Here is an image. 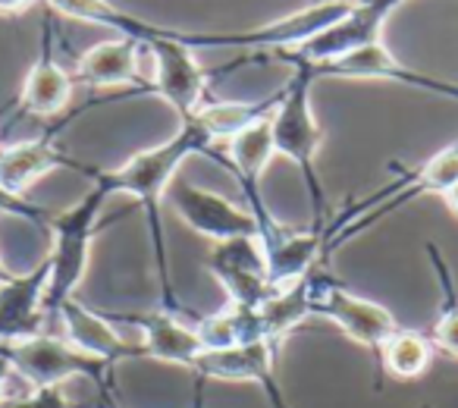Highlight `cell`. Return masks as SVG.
Wrapping results in <instances>:
<instances>
[{"instance_id":"obj_1","label":"cell","mask_w":458,"mask_h":408,"mask_svg":"<svg viewBox=\"0 0 458 408\" xmlns=\"http://www.w3.org/2000/svg\"><path fill=\"white\" fill-rule=\"evenodd\" d=\"M216 141L198 126L195 120H182L176 135H170L166 141L154 148H145L135 157H129L126 164H120L116 170H98L89 166L85 176L91 183L104 185L110 195L116 191H126L135 201L145 208L148 217V233H151L154 242V261H157V276H160V299H164L166 314H182V305L173 295V283H170V258H166V236H164V224H160V204L166 198V189L173 185V179L179 176V166L191 157V154H208L216 164L226 166V154L216 151Z\"/></svg>"},{"instance_id":"obj_2","label":"cell","mask_w":458,"mask_h":408,"mask_svg":"<svg viewBox=\"0 0 458 408\" xmlns=\"http://www.w3.org/2000/svg\"><path fill=\"white\" fill-rule=\"evenodd\" d=\"M318 82L308 64H293V79L280 89V104L270 110V129H274V148L280 157H289L301 170L311 195L314 226H327V191L318 176V154L324 145V129L314 120L311 110V85Z\"/></svg>"},{"instance_id":"obj_3","label":"cell","mask_w":458,"mask_h":408,"mask_svg":"<svg viewBox=\"0 0 458 408\" xmlns=\"http://www.w3.org/2000/svg\"><path fill=\"white\" fill-rule=\"evenodd\" d=\"M107 198L110 191L104 185L91 183V189L72 208L54 214L51 230H47V236H51V249H47L51 280H47L45 295L47 320L60 318V308L70 299H76L79 283L85 280V270H89L91 242H95L98 230H101V214Z\"/></svg>"},{"instance_id":"obj_4","label":"cell","mask_w":458,"mask_h":408,"mask_svg":"<svg viewBox=\"0 0 458 408\" xmlns=\"http://www.w3.org/2000/svg\"><path fill=\"white\" fill-rule=\"evenodd\" d=\"M0 355L13 364L16 380H22L26 389L64 387L70 377H89L101 393L114 389V377H110L114 364L85 355L54 333H41V336L22 339V343H0Z\"/></svg>"},{"instance_id":"obj_5","label":"cell","mask_w":458,"mask_h":408,"mask_svg":"<svg viewBox=\"0 0 458 408\" xmlns=\"http://www.w3.org/2000/svg\"><path fill=\"white\" fill-rule=\"evenodd\" d=\"M145 54L151 60L148 91L160 95L179 120H191L208 101V70L195 60V51L182 41V29H164L157 38L145 41Z\"/></svg>"},{"instance_id":"obj_6","label":"cell","mask_w":458,"mask_h":408,"mask_svg":"<svg viewBox=\"0 0 458 408\" xmlns=\"http://www.w3.org/2000/svg\"><path fill=\"white\" fill-rule=\"evenodd\" d=\"M311 311L314 318H327L339 327L349 339H355L358 345L377 352L386 345L389 336L402 330L399 320L393 318V311H386L377 302L364 299V295L352 293L349 286H343L339 280H333L324 270L311 274Z\"/></svg>"},{"instance_id":"obj_7","label":"cell","mask_w":458,"mask_h":408,"mask_svg":"<svg viewBox=\"0 0 458 408\" xmlns=\"http://www.w3.org/2000/svg\"><path fill=\"white\" fill-rule=\"evenodd\" d=\"M204 268L226 293V305L258 308L276 295L280 289L270 283L267 249L261 236L229 239V242H214L204 258Z\"/></svg>"},{"instance_id":"obj_8","label":"cell","mask_w":458,"mask_h":408,"mask_svg":"<svg viewBox=\"0 0 458 408\" xmlns=\"http://www.w3.org/2000/svg\"><path fill=\"white\" fill-rule=\"evenodd\" d=\"M173 211L179 214L189 230H195L198 236L210 239V242H229V239H249L261 236V224L251 214V208H239L229 198L216 195L201 185H191L185 179H173V185L166 189Z\"/></svg>"},{"instance_id":"obj_9","label":"cell","mask_w":458,"mask_h":408,"mask_svg":"<svg viewBox=\"0 0 458 408\" xmlns=\"http://www.w3.org/2000/svg\"><path fill=\"white\" fill-rule=\"evenodd\" d=\"M314 72V79H386V82H399L408 89L433 91V95H443L458 101V82H445V79L427 76V72L408 70L405 64L393 57L383 38L361 45L355 51L343 54V57H333L327 64H308Z\"/></svg>"},{"instance_id":"obj_10","label":"cell","mask_w":458,"mask_h":408,"mask_svg":"<svg viewBox=\"0 0 458 408\" xmlns=\"http://www.w3.org/2000/svg\"><path fill=\"white\" fill-rule=\"evenodd\" d=\"M276 349L280 343H270V339L229 345V349H204L191 374L208 377V380L258 383L274 408H293L276 383Z\"/></svg>"},{"instance_id":"obj_11","label":"cell","mask_w":458,"mask_h":408,"mask_svg":"<svg viewBox=\"0 0 458 408\" xmlns=\"http://www.w3.org/2000/svg\"><path fill=\"white\" fill-rule=\"evenodd\" d=\"M47 280H51V261L45 255L29 274H16L0 286V343H22L47 333Z\"/></svg>"},{"instance_id":"obj_12","label":"cell","mask_w":458,"mask_h":408,"mask_svg":"<svg viewBox=\"0 0 458 408\" xmlns=\"http://www.w3.org/2000/svg\"><path fill=\"white\" fill-rule=\"evenodd\" d=\"M72 91H76V79H72L70 70H64L54 60L51 20H45V29H41V54L20 89V114L41 116V120L60 116L70 107Z\"/></svg>"},{"instance_id":"obj_13","label":"cell","mask_w":458,"mask_h":408,"mask_svg":"<svg viewBox=\"0 0 458 408\" xmlns=\"http://www.w3.org/2000/svg\"><path fill=\"white\" fill-rule=\"evenodd\" d=\"M141 54L145 45L132 38H114L89 47L76 60L72 79L89 89H135L148 91V82L141 79Z\"/></svg>"},{"instance_id":"obj_14","label":"cell","mask_w":458,"mask_h":408,"mask_svg":"<svg viewBox=\"0 0 458 408\" xmlns=\"http://www.w3.org/2000/svg\"><path fill=\"white\" fill-rule=\"evenodd\" d=\"M60 324H64V339L72 343L79 352L91 358H101L107 364L126 361V358H145L141 343L132 345L129 339H123L120 333L110 327L107 314L91 311L89 305H82L79 299H70L60 308Z\"/></svg>"},{"instance_id":"obj_15","label":"cell","mask_w":458,"mask_h":408,"mask_svg":"<svg viewBox=\"0 0 458 408\" xmlns=\"http://www.w3.org/2000/svg\"><path fill=\"white\" fill-rule=\"evenodd\" d=\"M120 318L141 330V336H145L141 339L145 358H157V361H170L185 370H195L198 358L204 352V343L198 339L195 327H189L176 314H166V311L120 314Z\"/></svg>"},{"instance_id":"obj_16","label":"cell","mask_w":458,"mask_h":408,"mask_svg":"<svg viewBox=\"0 0 458 408\" xmlns=\"http://www.w3.org/2000/svg\"><path fill=\"white\" fill-rule=\"evenodd\" d=\"M51 170L85 173L89 166L72 160L70 154H64L51 139H35V141H20V145L0 148V185L7 191H13V195H26Z\"/></svg>"},{"instance_id":"obj_17","label":"cell","mask_w":458,"mask_h":408,"mask_svg":"<svg viewBox=\"0 0 458 408\" xmlns=\"http://www.w3.org/2000/svg\"><path fill=\"white\" fill-rule=\"evenodd\" d=\"M47 7H51V13L70 16V20L79 22H91V26H104L120 35V38H132L141 41V45L164 32L160 26H151V22L126 13L116 4H110V0H47Z\"/></svg>"},{"instance_id":"obj_18","label":"cell","mask_w":458,"mask_h":408,"mask_svg":"<svg viewBox=\"0 0 458 408\" xmlns=\"http://www.w3.org/2000/svg\"><path fill=\"white\" fill-rule=\"evenodd\" d=\"M195 333L204 343V349H229V345H245V343H258V339H270L261 324L258 308H239V305H226L216 314L198 318ZM270 343H274V339H270Z\"/></svg>"},{"instance_id":"obj_19","label":"cell","mask_w":458,"mask_h":408,"mask_svg":"<svg viewBox=\"0 0 458 408\" xmlns=\"http://www.w3.org/2000/svg\"><path fill=\"white\" fill-rule=\"evenodd\" d=\"M276 104H280V91H274V95L264 98V101H204L191 120H195L216 145H220V141L226 145L233 135H239L242 129H249L251 123L267 116Z\"/></svg>"},{"instance_id":"obj_20","label":"cell","mask_w":458,"mask_h":408,"mask_svg":"<svg viewBox=\"0 0 458 408\" xmlns=\"http://www.w3.org/2000/svg\"><path fill=\"white\" fill-rule=\"evenodd\" d=\"M427 258H430L433 270H437L439 289H443V308H439V318L430 330V343L437 349H443L445 355L458 358V289L452 280V270L445 264L443 251L437 249V242H427Z\"/></svg>"},{"instance_id":"obj_21","label":"cell","mask_w":458,"mask_h":408,"mask_svg":"<svg viewBox=\"0 0 458 408\" xmlns=\"http://www.w3.org/2000/svg\"><path fill=\"white\" fill-rule=\"evenodd\" d=\"M433 358V343L427 336L414 330H399L395 336L386 339V345L380 349V361L399 380H414L430 368Z\"/></svg>"},{"instance_id":"obj_22","label":"cell","mask_w":458,"mask_h":408,"mask_svg":"<svg viewBox=\"0 0 458 408\" xmlns=\"http://www.w3.org/2000/svg\"><path fill=\"white\" fill-rule=\"evenodd\" d=\"M0 214H7V217H22L45 233L51 230V220H54V211H47V208H41V204L29 201L26 195H13V191H7L4 185H0Z\"/></svg>"},{"instance_id":"obj_23","label":"cell","mask_w":458,"mask_h":408,"mask_svg":"<svg viewBox=\"0 0 458 408\" xmlns=\"http://www.w3.org/2000/svg\"><path fill=\"white\" fill-rule=\"evenodd\" d=\"M35 0H0V16H20L32 7Z\"/></svg>"},{"instance_id":"obj_24","label":"cell","mask_w":458,"mask_h":408,"mask_svg":"<svg viewBox=\"0 0 458 408\" xmlns=\"http://www.w3.org/2000/svg\"><path fill=\"white\" fill-rule=\"evenodd\" d=\"M13 364L7 361V358L0 355V402L7 399V387H10V380H13Z\"/></svg>"},{"instance_id":"obj_25","label":"cell","mask_w":458,"mask_h":408,"mask_svg":"<svg viewBox=\"0 0 458 408\" xmlns=\"http://www.w3.org/2000/svg\"><path fill=\"white\" fill-rule=\"evenodd\" d=\"M443 201H445V208H449V211L458 217V185H455V189H449V191H445V195H443Z\"/></svg>"},{"instance_id":"obj_26","label":"cell","mask_w":458,"mask_h":408,"mask_svg":"<svg viewBox=\"0 0 458 408\" xmlns=\"http://www.w3.org/2000/svg\"><path fill=\"white\" fill-rule=\"evenodd\" d=\"M13 276H16V274L7 268V264H4V258H0V286H4V283H10Z\"/></svg>"},{"instance_id":"obj_27","label":"cell","mask_w":458,"mask_h":408,"mask_svg":"<svg viewBox=\"0 0 458 408\" xmlns=\"http://www.w3.org/2000/svg\"><path fill=\"white\" fill-rule=\"evenodd\" d=\"M308 4H324V0H308Z\"/></svg>"}]
</instances>
